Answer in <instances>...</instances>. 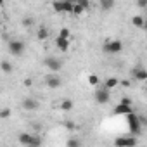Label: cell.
<instances>
[{
  "label": "cell",
  "instance_id": "cell-1",
  "mask_svg": "<svg viewBox=\"0 0 147 147\" xmlns=\"http://www.w3.org/2000/svg\"><path fill=\"white\" fill-rule=\"evenodd\" d=\"M125 116H126V123H128V130H130V133H133V135H140L144 125H142L138 114H135V113L131 111V113H128V114H125Z\"/></svg>",
  "mask_w": 147,
  "mask_h": 147
},
{
  "label": "cell",
  "instance_id": "cell-2",
  "mask_svg": "<svg viewBox=\"0 0 147 147\" xmlns=\"http://www.w3.org/2000/svg\"><path fill=\"white\" fill-rule=\"evenodd\" d=\"M102 49H104L106 54L114 55V54H119V52L123 50V42H121V40H106Z\"/></svg>",
  "mask_w": 147,
  "mask_h": 147
},
{
  "label": "cell",
  "instance_id": "cell-3",
  "mask_svg": "<svg viewBox=\"0 0 147 147\" xmlns=\"http://www.w3.org/2000/svg\"><path fill=\"white\" fill-rule=\"evenodd\" d=\"M7 49H9V54H11V55H14V57H21V55L24 54L26 45H24L23 40H11Z\"/></svg>",
  "mask_w": 147,
  "mask_h": 147
},
{
  "label": "cell",
  "instance_id": "cell-4",
  "mask_svg": "<svg viewBox=\"0 0 147 147\" xmlns=\"http://www.w3.org/2000/svg\"><path fill=\"white\" fill-rule=\"evenodd\" d=\"M131 111H133V102H131L130 99H126V97H125V99H121V100H119V104L114 107L113 114H116V116L119 114V116H121V114H128V113H131Z\"/></svg>",
  "mask_w": 147,
  "mask_h": 147
},
{
  "label": "cell",
  "instance_id": "cell-5",
  "mask_svg": "<svg viewBox=\"0 0 147 147\" xmlns=\"http://www.w3.org/2000/svg\"><path fill=\"white\" fill-rule=\"evenodd\" d=\"M18 142L23 144V145L35 147V145H40V144H42V138H40V137H35V135H31V133H19V135H18Z\"/></svg>",
  "mask_w": 147,
  "mask_h": 147
},
{
  "label": "cell",
  "instance_id": "cell-6",
  "mask_svg": "<svg viewBox=\"0 0 147 147\" xmlns=\"http://www.w3.org/2000/svg\"><path fill=\"white\" fill-rule=\"evenodd\" d=\"M94 97H95V102L97 104H107L111 100V90H107L104 85L99 87L95 92H94Z\"/></svg>",
  "mask_w": 147,
  "mask_h": 147
},
{
  "label": "cell",
  "instance_id": "cell-7",
  "mask_svg": "<svg viewBox=\"0 0 147 147\" xmlns=\"http://www.w3.org/2000/svg\"><path fill=\"white\" fill-rule=\"evenodd\" d=\"M52 7H54V11H55L57 14H71L73 4L67 2V0H54Z\"/></svg>",
  "mask_w": 147,
  "mask_h": 147
},
{
  "label": "cell",
  "instance_id": "cell-8",
  "mask_svg": "<svg viewBox=\"0 0 147 147\" xmlns=\"http://www.w3.org/2000/svg\"><path fill=\"white\" fill-rule=\"evenodd\" d=\"M43 64H45V67H47L50 73H59V71L62 69V61L57 59V57H47V59L43 61Z\"/></svg>",
  "mask_w": 147,
  "mask_h": 147
},
{
  "label": "cell",
  "instance_id": "cell-9",
  "mask_svg": "<svg viewBox=\"0 0 147 147\" xmlns=\"http://www.w3.org/2000/svg\"><path fill=\"white\" fill-rule=\"evenodd\" d=\"M21 107L24 109V111H38L40 109V100L38 99H35V97H24L23 100H21Z\"/></svg>",
  "mask_w": 147,
  "mask_h": 147
},
{
  "label": "cell",
  "instance_id": "cell-10",
  "mask_svg": "<svg viewBox=\"0 0 147 147\" xmlns=\"http://www.w3.org/2000/svg\"><path fill=\"white\" fill-rule=\"evenodd\" d=\"M45 85L49 88H59L62 85V78L57 75V73H50V75L45 76Z\"/></svg>",
  "mask_w": 147,
  "mask_h": 147
},
{
  "label": "cell",
  "instance_id": "cell-11",
  "mask_svg": "<svg viewBox=\"0 0 147 147\" xmlns=\"http://www.w3.org/2000/svg\"><path fill=\"white\" fill-rule=\"evenodd\" d=\"M131 76H133V80H137V82H145V80H147V71H145L142 66H137V67L131 69Z\"/></svg>",
  "mask_w": 147,
  "mask_h": 147
},
{
  "label": "cell",
  "instance_id": "cell-12",
  "mask_svg": "<svg viewBox=\"0 0 147 147\" xmlns=\"http://www.w3.org/2000/svg\"><path fill=\"white\" fill-rule=\"evenodd\" d=\"M114 145H119V147H133L137 145V140L133 137H119L114 140Z\"/></svg>",
  "mask_w": 147,
  "mask_h": 147
},
{
  "label": "cell",
  "instance_id": "cell-13",
  "mask_svg": "<svg viewBox=\"0 0 147 147\" xmlns=\"http://www.w3.org/2000/svg\"><path fill=\"white\" fill-rule=\"evenodd\" d=\"M55 47L61 52L69 50V38H62V36H55Z\"/></svg>",
  "mask_w": 147,
  "mask_h": 147
},
{
  "label": "cell",
  "instance_id": "cell-14",
  "mask_svg": "<svg viewBox=\"0 0 147 147\" xmlns=\"http://www.w3.org/2000/svg\"><path fill=\"white\" fill-rule=\"evenodd\" d=\"M118 85H119V80H118L116 76H109V78H106V82H104V87H106L107 90H114Z\"/></svg>",
  "mask_w": 147,
  "mask_h": 147
},
{
  "label": "cell",
  "instance_id": "cell-15",
  "mask_svg": "<svg viewBox=\"0 0 147 147\" xmlns=\"http://www.w3.org/2000/svg\"><path fill=\"white\" fill-rule=\"evenodd\" d=\"M131 24H133L135 28L144 30V28H145V19H144V16H133V18H131Z\"/></svg>",
  "mask_w": 147,
  "mask_h": 147
},
{
  "label": "cell",
  "instance_id": "cell-16",
  "mask_svg": "<svg viewBox=\"0 0 147 147\" xmlns=\"http://www.w3.org/2000/svg\"><path fill=\"white\" fill-rule=\"evenodd\" d=\"M50 36V33H49V30L45 28V26H40L38 30H36V38L40 40V42H43V40H47Z\"/></svg>",
  "mask_w": 147,
  "mask_h": 147
},
{
  "label": "cell",
  "instance_id": "cell-17",
  "mask_svg": "<svg viewBox=\"0 0 147 147\" xmlns=\"http://www.w3.org/2000/svg\"><path fill=\"white\" fill-rule=\"evenodd\" d=\"M99 7H100L102 11H113L114 0H99Z\"/></svg>",
  "mask_w": 147,
  "mask_h": 147
},
{
  "label": "cell",
  "instance_id": "cell-18",
  "mask_svg": "<svg viewBox=\"0 0 147 147\" xmlns=\"http://www.w3.org/2000/svg\"><path fill=\"white\" fill-rule=\"evenodd\" d=\"M0 69H2L5 75H9V73H12V64L9 61H2L0 62Z\"/></svg>",
  "mask_w": 147,
  "mask_h": 147
},
{
  "label": "cell",
  "instance_id": "cell-19",
  "mask_svg": "<svg viewBox=\"0 0 147 147\" xmlns=\"http://www.w3.org/2000/svg\"><path fill=\"white\" fill-rule=\"evenodd\" d=\"M73 106H75V104H73L71 99H64V100L61 102V109H62V111H71Z\"/></svg>",
  "mask_w": 147,
  "mask_h": 147
},
{
  "label": "cell",
  "instance_id": "cell-20",
  "mask_svg": "<svg viewBox=\"0 0 147 147\" xmlns=\"http://www.w3.org/2000/svg\"><path fill=\"white\" fill-rule=\"evenodd\" d=\"M85 12V9L80 5V4H73V9H71V14H75V16H82Z\"/></svg>",
  "mask_w": 147,
  "mask_h": 147
},
{
  "label": "cell",
  "instance_id": "cell-21",
  "mask_svg": "<svg viewBox=\"0 0 147 147\" xmlns=\"http://www.w3.org/2000/svg\"><path fill=\"white\" fill-rule=\"evenodd\" d=\"M11 114H12V111H11L9 107L0 109V119H7V118H11Z\"/></svg>",
  "mask_w": 147,
  "mask_h": 147
},
{
  "label": "cell",
  "instance_id": "cell-22",
  "mask_svg": "<svg viewBox=\"0 0 147 147\" xmlns=\"http://www.w3.org/2000/svg\"><path fill=\"white\" fill-rule=\"evenodd\" d=\"M21 23H23V26H24V28H31L35 21H33V18H23V21H21Z\"/></svg>",
  "mask_w": 147,
  "mask_h": 147
},
{
  "label": "cell",
  "instance_id": "cell-23",
  "mask_svg": "<svg viewBox=\"0 0 147 147\" xmlns=\"http://www.w3.org/2000/svg\"><path fill=\"white\" fill-rule=\"evenodd\" d=\"M99 82H100V80H99L97 75H90V76H88V83H90V85L95 87V85H99Z\"/></svg>",
  "mask_w": 147,
  "mask_h": 147
},
{
  "label": "cell",
  "instance_id": "cell-24",
  "mask_svg": "<svg viewBox=\"0 0 147 147\" xmlns=\"http://www.w3.org/2000/svg\"><path fill=\"white\" fill-rule=\"evenodd\" d=\"M80 144H82V142H80L78 138H71V140H67V142H66V145H67V147H78Z\"/></svg>",
  "mask_w": 147,
  "mask_h": 147
},
{
  "label": "cell",
  "instance_id": "cell-25",
  "mask_svg": "<svg viewBox=\"0 0 147 147\" xmlns=\"http://www.w3.org/2000/svg\"><path fill=\"white\" fill-rule=\"evenodd\" d=\"M57 36H62V38H69V36H71V31H69L67 28H62V30L59 31V35H57Z\"/></svg>",
  "mask_w": 147,
  "mask_h": 147
},
{
  "label": "cell",
  "instance_id": "cell-26",
  "mask_svg": "<svg viewBox=\"0 0 147 147\" xmlns=\"http://www.w3.org/2000/svg\"><path fill=\"white\" fill-rule=\"evenodd\" d=\"M76 4H80V5H82V7H83L85 11H87V9L90 7V0H78Z\"/></svg>",
  "mask_w": 147,
  "mask_h": 147
},
{
  "label": "cell",
  "instance_id": "cell-27",
  "mask_svg": "<svg viewBox=\"0 0 147 147\" xmlns=\"http://www.w3.org/2000/svg\"><path fill=\"white\" fill-rule=\"evenodd\" d=\"M137 5H138V9H145L147 7V0H137Z\"/></svg>",
  "mask_w": 147,
  "mask_h": 147
},
{
  "label": "cell",
  "instance_id": "cell-28",
  "mask_svg": "<svg viewBox=\"0 0 147 147\" xmlns=\"http://www.w3.org/2000/svg\"><path fill=\"white\" fill-rule=\"evenodd\" d=\"M66 126H67L69 130H73V128H76V126H75V123H71V121H67V123H66Z\"/></svg>",
  "mask_w": 147,
  "mask_h": 147
},
{
  "label": "cell",
  "instance_id": "cell-29",
  "mask_svg": "<svg viewBox=\"0 0 147 147\" xmlns=\"http://www.w3.org/2000/svg\"><path fill=\"white\" fill-rule=\"evenodd\" d=\"M67 2H71V4H76V2H78V0H67Z\"/></svg>",
  "mask_w": 147,
  "mask_h": 147
},
{
  "label": "cell",
  "instance_id": "cell-30",
  "mask_svg": "<svg viewBox=\"0 0 147 147\" xmlns=\"http://www.w3.org/2000/svg\"><path fill=\"white\" fill-rule=\"evenodd\" d=\"M4 5V0H0V7H2Z\"/></svg>",
  "mask_w": 147,
  "mask_h": 147
},
{
  "label": "cell",
  "instance_id": "cell-31",
  "mask_svg": "<svg viewBox=\"0 0 147 147\" xmlns=\"http://www.w3.org/2000/svg\"><path fill=\"white\" fill-rule=\"evenodd\" d=\"M0 21H2V18H0Z\"/></svg>",
  "mask_w": 147,
  "mask_h": 147
}]
</instances>
